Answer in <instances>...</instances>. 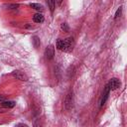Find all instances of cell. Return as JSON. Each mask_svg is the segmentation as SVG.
<instances>
[{"label": "cell", "mask_w": 127, "mask_h": 127, "mask_svg": "<svg viewBox=\"0 0 127 127\" xmlns=\"http://www.w3.org/2000/svg\"><path fill=\"white\" fill-rule=\"evenodd\" d=\"M32 40H33V45H34V47H35L36 49H38V48L40 47V45H41L39 37H37V36H34Z\"/></svg>", "instance_id": "30bf717a"}, {"label": "cell", "mask_w": 127, "mask_h": 127, "mask_svg": "<svg viewBox=\"0 0 127 127\" xmlns=\"http://www.w3.org/2000/svg\"><path fill=\"white\" fill-rule=\"evenodd\" d=\"M45 56L48 60H53L54 56H55V48L53 45H50L46 48V51H45Z\"/></svg>", "instance_id": "5b68a950"}, {"label": "cell", "mask_w": 127, "mask_h": 127, "mask_svg": "<svg viewBox=\"0 0 127 127\" xmlns=\"http://www.w3.org/2000/svg\"><path fill=\"white\" fill-rule=\"evenodd\" d=\"M6 110H7V108H5V107H3L2 105L0 106V113H2V112H6Z\"/></svg>", "instance_id": "2e32d148"}, {"label": "cell", "mask_w": 127, "mask_h": 127, "mask_svg": "<svg viewBox=\"0 0 127 127\" xmlns=\"http://www.w3.org/2000/svg\"><path fill=\"white\" fill-rule=\"evenodd\" d=\"M109 93H110V88H109V86L107 84L105 86L104 90H103V93H102V97H101V100H100V107H102L105 104V102H106V100H107V98L109 96Z\"/></svg>", "instance_id": "8992f818"}, {"label": "cell", "mask_w": 127, "mask_h": 127, "mask_svg": "<svg viewBox=\"0 0 127 127\" xmlns=\"http://www.w3.org/2000/svg\"><path fill=\"white\" fill-rule=\"evenodd\" d=\"M62 2H63V0H55V3H56L58 6H60V5L62 4Z\"/></svg>", "instance_id": "e0dca14e"}, {"label": "cell", "mask_w": 127, "mask_h": 127, "mask_svg": "<svg viewBox=\"0 0 127 127\" xmlns=\"http://www.w3.org/2000/svg\"><path fill=\"white\" fill-rule=\"evenodd\" d=\"M47 1V4H48V6H49V8H50V10H51V12L53 13L54 12V10H55V0H46Z\"/></svg>", "instance_id": "8fae6325"}, {"label": "cell", "mask_w": 127, "mask_h": 127, "mask_svg": "<svg viewBox=\"0 0 127 127\" xmlns=\"http://www.w3.org/2000/svg\"><path fill=\"white\" fill-rule=\"evenodd\" d=\"M121 12H122V7L120 6V7L117 9V11H116V13H115L114 18H115V19H117L118 17H120V16H121Z\"/></svg>", "instance_id": "5bb4252c"}, {"label": "cell", "mask_w": 127, "mask_h": 127, "mask_svg": "<svg viewBox=\"0 0 127 127\" xmlns=\"http://www.w3.org/2000/svg\"><path fill=\"white\" fill-rule=\"evenodd\" d=\"M57 48H58V50L62 51V49H63V40L62 39H59L57 41Z\"/></svg>", "instance_id": "4fadbf2b"}, {"label": "cell", "mask_w": 127, "mask_h": 127, "mask_svg": "<svg viewBox=\"0 0 127 127\" xmlns=\"http://www.w3.org/2000/svg\"><path fill=\"white\" fill-rule=\"evenodd\" d=\"M120 85H121V82H120V80H119L118 78H116V77L111 78L110 81L108 82V86H109L110 90H115V89L119 88Z\"/></svg>", "instance_id": "277c9868"}, {"label": "cell", "mask_w": 127, "mask_h": 127, "mask_svg": "<svg viewBox=\"0 0 127 127\" xmlns=\"http://www.w3.org/2000/svg\"><path fill=\"white\" fill-rule=\"evenodd\" d=\"M61 28H62V30L64 32H69V27H68V25L66 23H63L61 25Z\"/></svg>", "instance_id": "7c38bea8"}, {"label": "cell", "mask_w": 127, "mask_h": 127, "mask_svg": "<svg viewBox=\"0 0 127 127\" xmlns=\"http://www.w3.org/2000/svg\"><path fill=\"white\" fill-rule=\"evenodd\" d=\"M73 46H74L73 38L72 37H68V38L63 40V49H62V51H64V52H70V51H72Z\"/></svg>", "instance_id": "6da1fadb"}, {"label": "cell", "mask_w": 127, "mask_h": 127, "mask_svg": "<svg viewBox=\"0 0 127 127\" xmlns=\"http://www.w3.org/2000/svg\"><path fill=\"white\" fill-rule=\"evenodd\" d=\"M72 103H73V92L72 90H69L68 93L66 94L65 100H64V107L66 110H70L72 108Z\"/></svg>", "instance_id": "7a4b0ae2"}, {"label": "cell", "mask_w": 127, "mask_h": 127, "mask_svg": "<svg viewBox=\"0 0 127 127\" xmlns=\"http://www.w3.org/2000/svg\"><path fill=\"white\" fill-rule=\"evenodd\" d=\"M12 76L15 77L16 79L22 80V81H27L28 80V76L26 75V73H24L21 70H14L12 71Z\"/></svg>", "instance_id": "3957f363"}, {"label": "cell", "mask_w": 127, "mask_h": 127, "mask_svg": "<svg viewBox=\"0 0 127 127\" xmlns=\"http://www.w3.org/2000/svg\"><path fill=\"white\" fill-rule=\"evenodd\" d=\"M44 20H45V18L43 16V14H41V13H36L33 16V21L35 23H43Z\"/></svg>", "instance_id": "ba28073f"}, {"label": "cell", "mask_w": 127, "mask_h": 127, "mask_svg": "<svg viewBox=\"0 0 127 127\" xmlns=\"http://www.w3.org/2000/svg\"><path fill=\"white\" fill-rule=\"evenodd\" d=\"M4 99H5V98H4V96H0V101H1V102H2Z\"/></svg>", "instance_id": "ac0fdd59"}, {"label": "cell", "mask_w": 127, "mask_h": 127, "mask_svg": "<svg viewBox=\"0 0 127 127\" xmlns=\"http://www.w3.org/2000/svg\"><path fill=\"white\" fill-rule=\"evenodd\" d=\"M7 7H9V9H15V8L19 7V5L18 4H11V5H8Z\"/></svg>", "instance_id": "9a60e30c"}, {"label": "cell", "mask_w": 127, "mask_h": 127, "mask_svg": "<svg viewBox=\"0 0 127 127\" xmlns=\"http://www.w3.org/2000/svg\"><path fill=\"white\" fill-rule=\"evenodd\" d=\"M15 101H12V100H3L2 102H1V105L3 106V107H5V108H7V109H9V108H13L14 106H15Z\"/></svg>", "instance_id": "52a82bcc"}, {"label": "cell", "mask_w": 127, "mask_h": 127, "mask_svg": "<svg viewBox=\"0 0 127 127\" xmlns=\"http://www.w3.org/2000/svg\"><path fill=\"white\" fill-rule=\"evenodd\" d=\"M30 6H31V8H33V9H35L37 11H43V9H44L43 5L40 4V3H31Z\"/></svg>", "instance_id": "9c48e42d"}]
</instances>
